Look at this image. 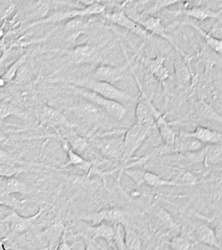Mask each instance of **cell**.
Wrapping results in <instances>:
<instances>
[{
  "label": "cell",
  "mask_w": 222,
  "mask_h": 250,
  "mask_svg": "<svg viewBox=\"0 0 222 250\" xmlns=\"http://www.w3.org/2000/svg\"><path fill=\"white\" fill-rule=\"evenodd\" d=\"M10 116L26 121L32 119L28 111L20 105L8 101L0 102V121H2Z\"/></svg>",
  "instance_id": "18"
},
{
  "label": "cell",
  "mask_w": 222,
  "mask_h": 250,
  "mask_svg": "<svg viewBox=\"0 0 222 250\" xmlns=\"http://www.w3.org/2000/svg\"><path fill=\"white\" fill-rule=\"evenodd\" d=\"M102 15L104 19L108 20L111 22L128 29L138 36L143 37V38H146L149 36V32H147L137 21L128 17L122 10L104 13Z\"/></svg>",
  "instance_id": "10"
},
{
  "label": "cell",
  "mask_w": 222,
  "mask_h": 250,
  "mask_svg": "<svg viewBox=\"0 0 222 250\" xmlns=\"http://www.w3.org/2000/svg\"><path fill=\"white\" fill-rule=\"evenodd\" d=\"M178 174L173 178V180L176 183L177 187H184V186L195 185L197 183L196 177L190 171L186 170L177 169Z\"/></svg>",
  "instance_id": "33"
},
{
  "label": "cell",
  "mask_w": 222,
  "mask_h": 250,
  "mask_svg": "<svg viewBox=\"0 0 222 250\" xmlns=\"http://www.w3.org/2000/svg\"><path fill=\"white\" fill-rule=\"evenodd\" d=\"M145 172L141 169H126L123 170V173L130 179L133 180L134 183L137 184L138 185H141L144 183Z\"/></svg>",
  "instance_id": "37"
},
{
  "label": "cell",
  "mask_w": 222,
  "mask_h": 250,
  "mask_svg": "<svg viewBox=\"0 0 222 250\" xmlns=\"http://www.w3.org/2000/svg\"><path fill=\"white\" fill-rule=\"evenodd\" d=\"M67 109L83 122L89 125L99 122L103 119V113H105L100 107L84 99L77 104L67 107Z\"/></svg>",
  "instance_id": "8"
},
{
  "label": "cell",
  "mask_w": 222,
  "mask_h": 250,
  "mask_svg": "<svg viewBox=\"0 0 222 250\" xmlns=\"http://www.w3.org/2000/svg\"><path fill=\"white\" fill-rule=\"evenodd\" d=\"M4 31H3V27H0V40L4 36Z\"/></svg>",
  "instance_id": "40"
},
{
  "label": "cell",
  "mask_w": 222,
  "mask_h": 250,
  "mask_svg": "<svg viewBox=\"0 0 222 250\" xmlns=\"http://www.w3.org/2000/svg\"><path fill=\"white\" fill-rule=\"evenodd\" d=\"M126 213L124 210L118 208H108L99 211L94 214L83 216V220L89 221L92 223V226L100 224L102 222L122 223L125 219Z\"/></svg>",
  "instance_id": "14"
},
{
  "label": "cell",
  "mask_w": 222,
  "mask_h": 250,
  "mask_svg": "<svg viewBox=\"0 0 222 250\" xmlns=\"http://www.w3.org/2000/svg\"><path fill=\"white\" fill-rule=\"evenodd\" d=\"M156 126L159 129L160 134L167 146H173L176 142V132L171 128L164 115L159 114L155 119Z\"/></svg>",
  "instance_id": "22"
},
{
  "label": "cell",
  "mask_w": 222,
  "mask_h": 250,
  "mask_svg": "<svg viewBox=\"0 0 222 250\" xmlns=\"http://www.w3.org/2000/svg\"><path fill=\"white\" fill-rule=\"evenodd\" d=\"M153 126L135 123L126 131L123 136V153L122 157H131L140 147Z\"/></svg>",
  "instance_id": "6"
},
{
  "label": "cell",
  "mask_w": 222,
  "mask_h": 250,
  "mask_svg": "<svg viewBox=\"0 0 222 250\" xmlns=\"http://www.w3.org/2000/svg\"><path fill=\"white\" fill-rule=\"evenodd\" d=\"M169 13L176 15H183L187 17L194 18L199 21H204L206 19L221 20L222 11H215L206 7L205 6H197L190 9L171 10Z\"/></svg>",
  "instance_id": "15"
},
{
  "label": "cell",
  "mask_w": 222,
  "mask_h": 250,
  "mask_svg": "<svg viewBox=\"0 0 222 250\" xmlns=\"http://www.w3.org/2000/svg\"><path fill=\"white\" fill-rule=\"evenodd\" d=\"M128 65L129 63L128 62L124 65L119 66L107 64H100L95 68L91 78L114 84L124 78Z\"/></svg>",
  "instance_id": "11"
},
{
  "label": "cell",
  "mask_w": 222,
  "mask_h": 250,
  "mask_svg": "<svg viewBox=\"0 0 222 250\" xmlns=\"http://www.w3.org/2000/svg\"><path fill=\"white\" fill-rule=\"evenodd\" d=\"M164 61L165 58L163 56H159L155 58L143 57L141 62L150 73L153 74L159 82H163L170 78L169 70L164 65Z\"/></svg>",
  "instance_id": "17"
},
{
  "label": "cell",
  "mask_w": 222,
  "mask_h": 250,
  "mask_svg": "<svg viewBox=\"0 0 222 250\" xmlns=\"http://www.w3.org/2000/svg\"><path fill=\"white\" fill-rule=\"evenodd\" d=\"M75 1L83 4L85 7V6L91 5V4L94 3H101V2L106 1V0H75Z\"/></svg>",
  "instance_id": "38"
},
{
  "label": "cell",
  "mask_w": 222,
  "mask_h": 250,
  "mask_svg": "<svg viewBox=\"0 0 222 250\" xmlns=\"http://www.w3.org/2000/svg\"><path fill=\"white\" fill-rule=\"evenodd\" d=\"M137 81L139 84L140 98L136 107V123L154 126V125H155V119H154L153 113H152V107L154 104L148 97L147 94L144 92L143 87L138 80Z\"/></svg>",
  "instance_id": "12"
},
{
  "label": "cell",
  "mask_w": 222,
  "mask_h": 250,
  "mask_svg": "<svg viewBox=\"0 0 222 250\" xmlns=\"http://www.w3.org/2000/svg\"><path fill=\"white\" fill-rule=\"evenodd\" d=\"M124 242L126 249L139 250L141 248V240L137 232L131 229H125Z\"/></svg>",
  "instance_id": "34"
},
{
  "label": "cell",
  "mask_w": 222,
  "mask_h": 250,
  "mask_svg": "<svg viewBox=\"0 0 222 250\" xmlns=\"http://www.w3.org/2000/svg\"><path fill=\"white\" fill-rule=\"evenodd\" d=\"M184 24L194 28L203 38L208 46L212 49L214 52L217 53V54H222V41L221 39L216 38V37L212 36V35L206 32V31H204V29H202V27L199 26L198 24L192 22V21L185 22Z\"/></svg>",
  "instance_id": "25"
},
{
  "label": "cell",
  "mask_w": 222,
  "mask_h": 250,
  "mask_svg": "<svg viewBox=\"0 0 222 250\" xmlns=\"http://www.w3.org/2000/svg\"><path fill=\"white\" fill-rule=\"evenodd\" d=\"M106 5L101 3H94L91 5L85 6L81 9H73L56 12L52 15L48 16L30 23L26 27V29L31 27L38 26L39 25L46 24V23H57L63 21L73 19L75 17H88L91 16L101 15L106 11Z\"/></svg>",
  "instance_id": "3"
},
{
  "label": "cell",
  "mask_w": 222,
  "mask_h": 250,
  "mask_svg": "<svg viewBox=\"0 0 222 250\" xmlns=\"http://www.w3.org/2000/svg\"><path fill=\"white\" fill-rule=\"evenodd\" d=\"M67 87L75 95L79 96L81 99L90 102L100 107L105 113L116 120L121 121L127 114V108L119 102L106 99L91 90L72 84H69Z\"/></svg>",
  "instance_id": "2"
},
{
  "label": "cell",
  "mask_w": 222,
  "mask_h": 250,
  "mask_svg": "<svg viewBox=\"0 0 222 250\" xmlns=\"http://www.w3.org/2000/svg\"><path fill=\"white\" fill-rule=\"evenodd\" d=\"M32 189L22 180L15 177H0V193L9 194H30Z\"/></svg>",
  "instance_id": "16"
},
{
  "label": "cell",
  "mask_w": 222,
  "mask_h": 250,
  "mask_svg": "<svg viewBox=\"0 0 222 250\" xmlns=\"http://www.w3.org/2000/svg\"><path fill=\"white\" fill-rule=\"evenodd\" d=\"M68 82L72 85L79 86L91 90L106 99L119 102H132L135 101V98L129 93L122 91L116 87L114 84L108 82L99 81L91 78H75L73 80L58 79V81Z\"/></svg>",
  "instance_id": "1"
},
{
  "label": "cell",
  "mask_w": 222,
  "mask_h": 250,
  "mask_svg": "<svg viewBox=\"0 0 222 250\" xmlns=\"http://www.w3.org/2000/svg\"><path fill=\"white\" fill-rule=\"evenodd\" d=\"M182 134L196 139L202 144H218L222 142L221 132L203 126H197L194 132Z\"/></svg>",
  "instance_id": "19"
},
{
  "label": "cell",
  "mask_w": 222,
  "mask_h": 250,
  "mask_svg": "<svg viewBox=\"0 0 222 250\" xmlns=\"http://www.w3.org/2000/svg\"><path fill=\"white\" fill-rule=\"evenodd\" d=\"M183 138L179 142L177 146L176 150L179 152H196L203 148L204 144L196 139L184 136L182 134Z\"/></svg>",
  "instance_id": "27"
},
{
  "label": "cell",
  "mask_w": 222,
  "mask_h": 250,
  "mask_svg": "<svg viewBox=\"0 0 222 250\" xmlns=\"http://www.w3.org/2000/svg\"><path fill=\"white\" fill-rule=\"evenodd\" d=\"M90 26V20L86 17H75L68 20L63 25L64 32L72 33L69 40L74 41L79 35L84 33Z\"/></svg>",
  "instance_id": "21"
},
{
  "label": "cell",
  "mask_w": 222,
  "mask_h": 250,
  "mask_svg": "<svg viewBox=\"0 0 222 250\" xmlns=\"http://www.w3.org/2000/svg\"><path fill=\"white\" fill-rule=\"evenodd\" d=\"M171 249L177 250L192 249L194 244L184 236H177L171 239L169 242Z\"/></svg>",
  "instance_id": "35"
},
{
  "label": "cell",
  "mask_w": 222,
  "mask_h": 250,
  "mask_svg": "<svg viewBox=\"0 0 222 250\" xmlns=\"http://www.w3.org/2000/svg\"><path fill=\"white\" fill-rule=\"evenodd\" d=\"M51 52H61L65 55L68 62L72 64H83L94 62L98 56V49L94 44L85 43L69 49H54Z\"/></svg>",
  "instance_id": "4"
},
{
  "label": "cell",
  "mask_w": 222,
  "mask_h": 250,
  "mask_svg": "<svg viewBox=\"0 0 222 250\" xmlns=\"http://www.w3.org/2000/svg\"><path fill=\"white\" fill-rule=\"evenodd\" d=\"M222 160V148L221 144H209L205 147L203 163L205 167L219 164Z\"/></svg>",
  "instance_id": "26"
},
{
  "label": "cell",
  "mask_w": 222,
  "mask_h": 250,
  "mask_svg": "<svg viewBox=\"0 0 222 250\" xmlns=\"http://www.w3.org/2000/svg\"><path fill=\"white\" fill-rule=\"evenodd\" d=\"M0 122H1V121H0ZM1 129H0V138H1Z\"/></svg>",
  "instance_id": "41"
},
{
  "label": "cell",
  "mask_w": 222,
  "mask_h": 250,
  "mask_svg": "<svg viewBox=\"0 0 222 250\" xmlns=\"http://www.w3.org/2000/svg\"><path fill=\"white\" fill-rule=\"evenodd\" d=\"M44 207L40 205L36 214L30 216H21L17 210H13L0 222L8 225L9 230L12 234H20L28 232L34 228L35 223L42 214Z\"/></svg>",
  "instance_id": "5"
},
{
  "label": "cell",
  "mask_w": 222,
  "mask_h": 250,
  "mask_svg": "<svg viewBox=\"0 0 222 250\" xmlns=\"http://www.w3.org/2000/svg\"><path fill=\"white\" fill-rule=\"evenodd\" d=\"M73 128H60L63 130V132L59 130L62 136L67 141L68 143L75 151L79 154L84 153L89 147L88 142L87 139L80 136L77 132L73 130Z\"/></svg>",
  "instance_id": "20"
},
{
  "label": "cell",
  "mask_w": 222,
  "mask_h": 250,
  "mask_svg": "<svg viewBox=\"0 0 222 250\" xmlns=\"http://www.w3.org/2000/svg\"><path fill=\"white\" fill-rule=\"evenodd\" d=\"M182 1H190V0H154L153 6L147 11H146L145 13H147L148 15H152V14L159 11L160 10L164 9V8L174 5V4Z\"/></svg>",
  "instance_id": "36"
},
{
  "label": "cell",
  "mask_w": 222,
  "mask_h": 250,
  "mask_svg": "<svg viewBox=\"0 0 222 250\" xmlns=\"http://www.w3.org/2000/svg\"><path fill=\"white\" fill-rule=\"evenodd\" d=\"M97 148L105 157L119 158L123 153V136L104 138L96 142Z\"/></svg>",
  "instance_id": "13"
},
{
  "label": "cell",
  "mask_w": 222,
  "mask_h": 250,
  "mask_svg": "<svg viewBox=\"0 0 222 250\" xmlns=\"http://www.w3.org/2000/svg\"><path fill=\"white\" fill-rule=\"evenodd\" d=\"M7 240H8V236L0 238V250H7V248L5 247V242Z\"/></svg>",
  "instance_id": "39"
},
{
  "label": "cell",
  "mask_w": 222,
  "mask_h": 250,
  "mask_svg": "<svg viewBox=\"0 0 222 250\" xmlns=\"http://www.w3.org/2000/svg\"><path fill=\"white\" fill-rule=\"evenodd\" d=\"M33 166L19 165L15 164H0V177H15L19 174L28 171Z\"/></svg>",
  "instance_id": "29"
},
{
  "label": "cell",
  "mask_w": 222,
  "mask_h": 250,
  "mask_svg": "<svg viewBox=\"0 0 222 250\" xmlns=\"http://www.w3.org/2000/svg\"><path fill=\"white\" fill-rule=\"evenodd\" d=\"M39 120L41 126L50 127L55 129L74 128L71 123L63 112L60 109L44 104L39 113Z\"/></svg>",
  "instance_id": "7"
},
{
  "label": "cell",
  "mask_w": 222,
  "mask_h": 250,
  "mask_svg": "<svg viewBox=\"0 0 222 250\" xmlns=\"http://www.w3.org/2000/svg\"><path fill=\"white\" fill-rule=\"evenodd\" d=\"M87 234L94 239L102 238L108 243L113 244V235H114V226L104 224L102 222L99 224L89 227L86 229Z\"/></svg>",
  "instance_id": "24"
},
{
  "label": "cell",
  "mask_w": 222,
  "mask_h": 250,
  "mask_svg": "<svg viewBox=\"0 0 222 250\" xmlns=\"http://www.w3.org/2000/svg\"><path fill=\"white\" fill-rule=\"evenodd\" d=\"M134 21L140 23L147 32L153 33V34L157 35V36L164 39L165 40H166L167 42L172 45L173 48H174L177 52L180 53L184 58H187V55L184 54V53L181 50V49L179 48L176 42L173 40L172 37L167 33L166 29L163 26L162 21H161L160 18L155 17V16L148 15L147 17L144 18V19H137L134 20Z\"/></svg>",
  "instance_id": "9"
},
{
  "label": "cell",
  "mask_w": 222,
  "mask_h": 250,
  "mask_svg": "<svg viewBox=\"0 0 222 250\" xmlns=\"http://www.w3.org/2000/svg\"><path fill=\"white\" fill-rule=\"evenodd\" d=\"M195 234H196L197 240L201 243L221 249L217 234L214 229L207 225L203 224L198 227L196 229Z\"/></svg>",
  "instance_id": "23"
},
{
  "label": "cell",
  "mask_w": 222,
  "mask_h": 250,
  "mask_svg": "<svg viewBox=\"0 0 222 250\" xmlns=\"http://www.w3.org/2000/svg\"><path fill=\"white\" fill-rule=\"evenodd\" d=\"M50 6L48 0H39L28 16L29 19L33 20L34 21L44 19L47 15Z\"/></svg>",
  "instance_id": "30"
},
{
  "label": "cell",
  "mask_w": 222,
  "mask_h": 250,
  "mask_svg": "<svg viewBox=\"0 0 222 250\" xmlns=\"http://www.w3.org/2000/svg\"><path fill=\"white\" fill-rule=\"evenodd\" d=\"M125 229L122 223H116L114 226V235H113V244L116 248L120 250L126 249L125 242Z\"/></svg>",
  "instance_id": "32"
},
{
  "label": "cell",
  "mask_w": 222,
  "mask_h": 250,
  "mask_svg": "<svg viewBox=\"0 0 222 250\" xmlns=\"http://www.w3.org/2000/svg\"><path fill=\"white\" fill-rule=\"evenodd\" d=\"M28 54H25L17 59L15 62H13L8 68H7L4 73L1 76V77L7 82L12 81L15 79V76L20 66L26 62Z\"/></svg>",
  "instance_id": "31"
},
{
  "label": "cell",
  "mask_w": 222,
  "mask_h": 250,
  "mask_svg": "<svg viewBox=\"0 0 222 250\" xmlns=\"http://www.w3.org/2000/svg\"><path fill=\"white\" fill-rule=\"evenodd\" d=\"M144 183L153 188H160L162 187H177L176 183L171 180H165L161 178V176L152 172L145 171L144 175Z\"/></svg>",
  "instance_id": "28"
}]
</instances>
